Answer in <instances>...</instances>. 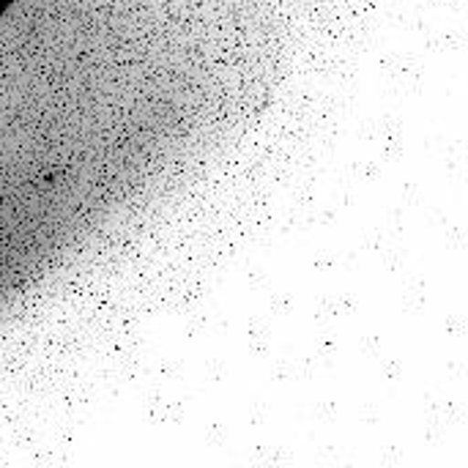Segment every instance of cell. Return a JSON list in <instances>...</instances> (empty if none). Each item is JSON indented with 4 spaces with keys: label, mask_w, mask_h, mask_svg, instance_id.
Listing matches in <instances>:
<instances>
[{
    "label": "cell",
    "mask_w": 468,
    "mask_h": 468,
    "mask_svg": "<svg viewBox=\"0 0 468 468\" xmlns=\"http://www.w3.org/2000/svg\"><path fill=\"white\" fill-rule=\"evenodd\" d=\"M8 5H11V0H0V14H3V11H5Z\"/></svg>",
    "instance_id": "cell-1"
}]
</instances>
